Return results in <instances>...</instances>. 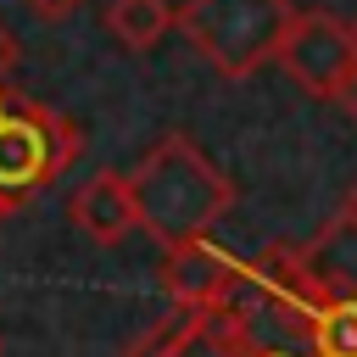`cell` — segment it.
<instances>
[{"instance_id":"cell-6","label":"cell","mask_w":357,"mask_h":357,"mask_svg":"<svg viewBox=\"0 0 357 357\" xmlns=\"http://www.w3.org/2000/svg\"><path fill=\"white\" fill-rule=\"evenodd\" d=\"M240 279V268L206 245V240H184V245H167V262H162V290L178 301V307H218L229 296V284Z\"/></svg>"},{"instance_id":"cell-5","label":"cell","mask_w":357,"mask_h":357,"mask_svg":"<svg viewBox=\"0 0 357 357\" xmlns=\"http://www.w3.org/2000/svg\"><path fill=\"white\" fill-rule=\"evenodd\" d=\"M67 218L73 229L89 240V245H117L139 229V201H134V184L128 173H95L73 190L67 201Z\"/></svg>"},{"instance_id":"cell-11","label":"cell","mask_w":357,"mask_h":357,"mask_svg":"<svg viewBox=\"0 0 357 357\" xmlns=\"http://www.w3.org/2000/svg\"><path fill=\"white\" fill-rule=\"evenodd\" d=\"M340 223H357V184H351V195H346V212H340Z\"/></svg>"},{"instance_id":"cell-12","label":"cell","mask_w":357,"mask_h":357,"mask_svg":"<svg viewBox=\"0 0 357 357\" xmlns=\"http://www.w3.org/2000/svg\"><path fill=\"white\" fill-rule=\"evenodd\" d=\"M11 206H17V201H11V195H6V190H0V223H6V218H11Z\"/></svg>"},{"instance_id":"cell-1","label":"cell","mask_w":357,"mask_h":357,"mask_svg":"<svg viewBox=\"0 0 357 357\" xmlns=\"http://www.w3.org/2000/svg\"><path fill=\"white\" fill-rule=\"evenodd\" d=\"M139 201V229L167 251L184 240H206V229L234 206V184L201 156L195 139L162 134L128 173Z\"/></svg>"},{"instance_id":"cell-13","label":"cell","mask_w":357,"mask_h":357,"mask_svg":"<svg viewBox=\"0 0 357 357\" xmlns=\"http://www.w3.org/2000/svg\"><path fill=\"white\" fill-rule=\"evenodd\" d=\"M262 357H290V351H262Z\"/></svg>"},{"instance_id":"cell-4","label":"cell","mask_w":357,"mask_h":357,"mask_svg":"<svg viewBox=\"0 0 357 357\" xmlns=\"http://www.w3.org/2000/svg\"><path fill=\"white\" fill-rule=\"evenodd\" d=\"M279 67L290 73V84L312 100H335L346 89V78L357 73V28L329 17V11H296L284 45H279Z\"/></svg>"},{"instance_id":"cell-14","label":"cell","mask_w":357,"mask_h":357,"mask_svg":"<svg viewBox=\"0 0 357 357\" xmlns=\"http://www.w3.org/2000/svg\"><path fill=\"white\" fill-rule=\"evenodd\" d=\"M0 351H6V340H0Z\"/></svg>"},{"instance_id":"cell-2","label":"cell","mask_w":357,"mask_h":357,"mask_svg":"<svg viewBox=\"0 0 357 357\" xmlns=\"http://www.w3.org/2000/svg\"><path fill=\"white\" fill-rule=\"evenodd\" d=\"M290 22H296L290 0H184L178 6V33L223 78H251L257 67L279 61Z\"/></svg>"},{"instance_id":"cell-9","label":"cell","mask_w":357,"mask_h":357,"mask_svg":"<svg viewBox=\"0 0 357 357\" xmlns=\"http://www.w3.org/2000/svg\"><path fill=\"white\" fill-rule=\"evenodd\" d=\"M78 6H84V0H28V11H33L39 22H67Z\"/></svg>"},{"instance_id":"cell-15","label":"cell","mask_w":357,"mask_h":357,"mask_svg":"<svg viewBox=\"0 0 357 357\" xmlns=\"http://www.w3.org/2000/svg\"><path fill=\"white\" fill-rule=\"evenodd\" d=\"M351 28H357V22H351Z\"/></svg>"},{"instance_id":"cell-8","label":"cell","mask_w":357,"mask_h":357,"mask_svg":"<svg viewBox=\"0 0 357 357\" xmlns=\"http://www.w3.org/2000/svg\"><path fill=\"white\" fill-rule=\"evenodd\" d=\"M312 351L318 357H357V296H335L312 318Z\"/></svg>"},{"instance_id":"cell-3","label":"cell","mask_w":357,"mask_h":357,"mask_svg":"<svg viewBox=\"0 0 357 357\" xmlns=\"http://www.w3.org/2000/svg\"><path fill=\"white\" fill-rule=\"evenodd\" d=\"M78 156V134L67 117H56L39 100L0 95V190L22 206L33 190H45L67 162Z\"/></svg>"},{"instance_id":"cell-10","label":"cell","mask_w":357,"mask_h":357,"mask_svg":"<svg viewBox=\"0 0 357 357\" xmlns=\"http://www.w3.org/2000/svg\"><path fill=\"white\" fill-rule=\"evenodd\" d=\"M335 106H346V112H351V117H357V73H351V78H346V89H340V95H335Z\"/></svg>"},{"instance_id":"cell-7","label":"cell","mask_w":357,"mask_h":357,"mask_svg":"<svg viewBox=\"0 0 357 357\" xmlns=\"http://www.w3.org/2000/svg\"><path fill=\"white\" fill-rule=\"evenodd\" d=\"M167 28H178V11H173L167 0H112V6H106V33H112L128 56L156 50Z\"/></svg>"}]
</instances>
